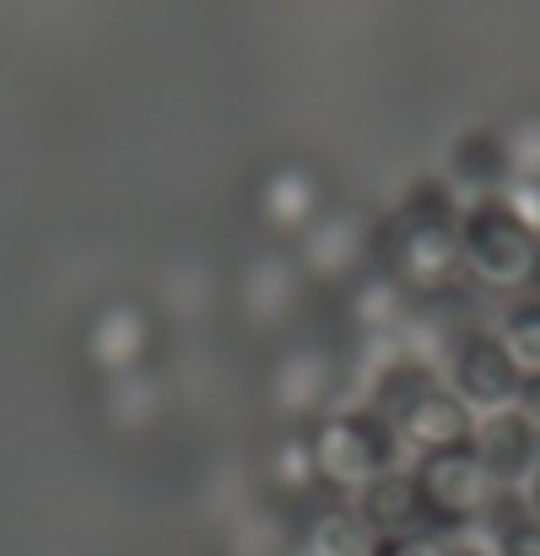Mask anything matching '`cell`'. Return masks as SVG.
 <instances>
[{
  "mask_svg": "<svg viewBox=\"0 0 540 556\" xmlns=\"http://www.w3.org/2000/svg\"><path fill=\"white\" fill-rule=\"evenodd\" d=\"M519 410H525L530 421H540V372H530V378L519 383Z\"/></svg>",
  "mask_w": 540,
  "mask_h": 556,
  "instance_id": "cell-8",
  "label": "cell"
},
{
  "mask_svg": "<svg viewBox=\"0 0 540 556\" xmlns=\"http://www.w3.org/2000/svg\"><path fill=\"white\" fill-rule=\"evenodd\" d=\"M460 249L470 260V270L492 287H519L536 281V260H540V238L519 222V211L508 200H481L465 211L460 227Z\"/></svg>",
  "mask_w": 540,
  "mask_h": 556,
  "instance_id": "cell-1",
  "label": "cell"
},
{
  "mask_svg": "<svg viewBox=\"0 0 540 556\" xmlns=\"http://www.w3.org/2000/svg\"><path fill=\"white\" fill-rule=\"evenodd\" d=\"M508 168H514V152H508L503 136H492V130H470V136H460V147H454V174H460L465 185L492 189V185L508 179Z\"/></svg>",
  "mask_w": 540,
  "mask_h": 556,
  "instance_id": "cell-6",
  "label": "cell"
},
{
  "mask_svg": "<svg viewBox=\"0 0 540 556\" xmlns=\"http://www.w3.org/2000/svg\"><path fill=\"white\" fill-rule=\"evenodd\" d=\"M470 448H476V459L487 465V476L503 481V486L536 476V465H540V432L525 410H492V416L476 427Z\"/></svg>",
  "mask_w": 540,
  "mask_h": 556,
  "instance_id": "cell-3",
  "label": "cell"
},
{
  "mask_svg": "<svg viewBox=\"0 0 540 556\" xmlns=\"http://www.w3.org/2000/svg\"><path fill=\"white\" fill-rule=\"evenodd\" d=\"M454 378H460V394L470 405H492V410H503L508 400H519V383H525V372L508 357V346L492 341V336H481V341H470L460 352V372Z\"/></svg>",
  "mask_w": 540,
  "mask_h": 556,
  "instance_id": "cell-4",
  "label": "cell"
},
{
  "mask_svg": "<svg viewBox=\"0 0 540 556\" xmlns=\"http://www.w3.org/2000/svg\"><path fill=\"white\" fill-rule=\"evenodd\" d=\"M503 346H508V357L519 363L525 378L540 372V298L519 303V308L508 314V325H503Z\"/></svg>",
  "mask_w": 540,
  "mask_h": 556,
  "instance_id": "cell-7",
  "label": "cell"
},
{
  "mask_svg": "<svg viewBox=\"0 0 540 556\" xmlns=\"http://www.w3.org/2000/svg\"><path fill=\"white\" fill-rule=\"evenodd\" d=\"M416 497H422V514L438 519V525H465L476 514H487L492 503V476L487 465L476 459V448H438L422 459L416 470Z\"/></svg>",
  "mask_w": 540,
  "mask_h": 556,
  "instance_id": "cell-2",
  "label": "cell"
},
{
  "mask_svg": "<svg viewBox=\"0 0 540 556\" xmlns=\"http://www.w3.org/2000/svg\"><path fill=\"white\" fill-rule=\"evenodd\" d=\"M530 508H536V519H540V465H536V476H530Z\"/></svg>",
  "mask_w": 540,
  "mask_h": 556,
  "instance_id": "cell-10",
  "label": "cell"
},
{
  "mask_svg": "<svg viewBox=\"0 0 540 556\" xmlns=\"http://www.w3.org/2000/svg\"><path fill=\"white\" fill-rule=\"evenodd\" d=\"M405 432H411L427 454H438V448H465V443L476 438L470 410H465L454 394H432V389L405 410Z\"/></svg>",
  "mask_w": 540,
  "mask_h": 556,
  "instance_id": "cell-5",
  "label": "cell"
},
{
  "mask_svg": "<svg viewBox=\"0 0 540 556\" xmlns=\"http://www.w3.org/2000/svg\"><path fill=\"white\" fill-rule=\"evenodd\" d=\"M384 556H443L438 546H427V541H389Z\"/></svg>",
  "mask_w": 540,
  "mask_h": 556,
  "instance_id": "cell-9",
  "label": "cell"
}]
</instances>
